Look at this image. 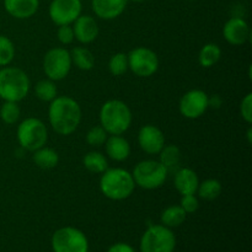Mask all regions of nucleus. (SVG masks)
Returning a JSON list of instances; mask_svg holds the SVG:
<instances>
[{"instance_id":"f3484780","label":"nucleus","mask_w":252,"mask_h":252,"mask_svg":"<svg viewBox=\"0 0 252 252\" xmlns=\"http://www.w3.org/2000/svg\"><path fill=\"white\" fill-rule=\"evenodd\" d=\"M175 189L181 196L185 194H194L199 185L198 175L189 167H182L175 172L174 176Z\"/></svg>"},{"instance_id":"423d86ee","label":"nucleus","mask_w":252,"mask_h":252,"mask_svg":"<svg viewBox=\"0 0 252 252\" xmlns=\"http://www.w3.org/2000/svg\"><path fill=\"white\" fill-rule=\"evenodd\" d=\"M16 137L17 142L24 149L33 153L34 150L46 145L48 140V130L41 120L29 117L19 125Z\"/></svg>"},{"instance_id":"a211bd4d","label":"nucleus","mask_w":252,"mask_h":252,"mask_svg":"<svg viewBox=\"0 0 252 252\" xmlns=\"http://www.w3.org/2000/svg\"><path fill=\"white\" fill-rule=\"evenodd\" d=\"M4 7L15 19H30L38 10L39 0H4Z\"/></svg>"},{"instance_id":"58836bf2","label":"nucleus","mask_w":252,"mask_h":252,"mask_svg":"<svg viewBox=\"0 0 252 252\" xmlns=\"http://www.w3.org/2000/svg\"><path fill=\"white\" fill-rule=\"evenodd\" d=\"M189 1H194V0H189Z\"/></svg>"},{"instance_id":"c85d7f7f","label":"nucleus","mask_w":252,"mask_h":252,"mask_svg":"<svg viewBox=\"0 0 252 252\" xmlns=\"http://www.w3.org/2000/svg\"><path fill=\"white\" fill-rule=\"evenodd\" d=\"M128 57L126 53L118 52V53L113 54L108 61V70L112 75L121 76L128 70Z\"/></svg>"},{"instance_id":"b1692460","label":"nucleus","mask_w":252,"mask_h":252,"mask_svg":"<svg viewBox=\"0 0 252 252\" xmlns=\"http://www.w3.org/2000/svg\"><path fill=\"white\" fill-rule=\"evenodd\" d=\"M221 57V49L216 43H207L201 48L198 54V62L203 68H212L219 62Z\"/></svg>"},{"instance_id":"0eeeda50","label":"nucleus","mask_w":252,"mask_h":252,"mask_svg":"<svg viewBox=\"0 0 252 252\" xmlns=\"http://www.w3.org/2000/svg\"><path fill=\"white\" fill-rule=\"evenodd\" d=\"M140 252H174L176 236L172 230L162 224L152 225L140 239Z\"/></svg>"},{"instance_id":"2eb2a0df","label":"nucleus","mask_w":252,"mask_h":252,"mask_svg":"<svg viewBox=\"0 0 252 252\" xmlns=\"http://www.w3.org/2000/svg\"><path fill=\"white\" fill-rule=\"evenodd\" d=\"M73 30L75 38L84 44L91 43L98 36V25L90 15H80L73 22Z\"/></svg>"},{"instance_id":"4468645a","label":"nucleus","mask_w":252,"mask_h":252,"mask_svg":"<svg viewBox=\"0 0 252 252\" xmlns=\"http://www.w3.org/2000/svg\"><path fill=\"white\" fill-rule=\"evenodd\" d=\"M223 36L228 43L241 46L249 41L251 36L249 24L243 17H231L223 27Z\"/></svg>"},{"instance_id":"9b49d317","label":"nucleus","mask_w":252,"mask_h":252,"mask_svg":"<svg viewBox=\"0 0 252 252\" xmlns=\"http://www.w3.org/2000/svg\"><path fill=\"white\" fill-rule=\"evenodd\" d=\"M209 107V96L199 89L185 94L179 103L180 113L189 120H197L206 113Z\"/></svg>"},{"instance_id":"9d476101","label":"nucleus","mask_w":252,"mask_h":252,"mask_svg":"<svg viewBox=\"0 0 252 252\" xmlns=\"http://www.w3.org/2000/svg\"><path fill=\"white\" fill-rule=\"evenodd\" d=\"M127 57L128 68L140 78H149L159 69L158 54L148 47H137L132 49Z\"/></svg>"},{"instance_id":"c9c22d12","label":"nucleus","mask_w":252,"mask_h":252,"mask_svg":"<svg viewBox=\"0 0 252 252\" xmlns=\"http://www.w3.org/2000/svg\"><path fill=\"white\" fill-rule=\"evenodd\" d=\"M220 105H221V100L218 95H216V96H213L212 98H209V106H212V107L218 108Z\"/></svg>"},{"instance_id":"7ed1b4c3","label":"nucleus","mask_w":252,"mask_h":252,"mask_svg":"<svg viewBox=\"0 0 252 252\" xmlns=\"http://www.w3.org/2000/svg\"><path fill=\"white\" fill-rule=\"evenodd\" d=\"M135 184L132 174L121 167L107 169L100 179V189L103 196L112 201H123L132 196Z\"/></svg>"},{"instance_id":"a878e982","label":"nucleus","mask_w":252,"mask_h":252,"mask_svg":"<svg viewBox=\"0 0 252 252\" xmlns=\"http://www.w3.org/2000/svg\"><path fill=\"white\" fill-rule=\"evenodd\" d=\"M221 191H223V187H221L220 181L216 179H208L204 180L203 182H199L198 189H197L199 197L206 201L217 199L220 196Z\"/></svg>"},{"instance_id":"4be33fe9","label":"nucleus","mask_w":252,"mask_h":252,"mask_svg":"<svg viewBox=\"0 0 252 252\" xmlns=\"http://www.w3.org/2000/svg\"><path fill=\"white\" fill-rule=\"evenodd\" d=\"M71 63L80 70H91L95 65V57L85 47H75L70 51Z\"/></svg>"},{"instance_id":"1a4fd4ad","label":"nucleus","mask_w":252,"mask_h":252,"mask_svg":"<svg viewBox=\"0 0 252 252\" xmlns=\"http://www.w3.org/2000/svg\"><path fill=\"white\" fill-rule=\"evenodd\" d=\"M71 58L70 52L62 47L49 49L43 58V71L48 79L53 81L63 80L70 71Z\"/></svg>"},{"instance_id":"393cba45","label":"nucleus","mask_w":252,"mask_h":252,"mask_svg":"<svg viewBox=\"0 0 252 252\" xmlns=\"http://www.w3.org/2000/svg\"><path fill=\"white\" fill-rule=\"evenodd\" d=\"M83 164L88 171L93 174H102L108 169V162L105 155L100 152H90L84 157Z\"/></svg>"},{"instance_id":"f704fd0d","label":"nucleus","mask_w":252,"mask_h":252,"mask_svg":"<svg viewBox=\"0 0 252 252\" xmlns=\"http://www.w3.org/2000/svg\"><path fill=\"white\" fill-rule=\"evenodd\" d=\"M107 252H135V251L134 249H133L130 245H128V244L117 243L115 244V245L111 246Z\"/></svg>"},{"instance_id":"6e6552de","label":"nucleus","mask_w":252,"mask_h":252,"mask_svg":"<svg viewBox=\"0 0 252 252\" xmlns=\"http://www.w3.org/2000/svg\"><path fill=\"white\" fill-rule=\"evenodd\" d=\"M52 249L54 252H89V241L81 230L64 226L52 236Z\"/></svg>"},{"instance_id":"f03ea898","label":"nucleus","mask_w":252,"mask_h":252,"mask_svg":"<svg viewBox=\"0 0 252 252\" xmlns=\"http://www.w3.org/2000/svg\"><path fill=\"white\" fill-rule=\"evenodd\" d=\"M132 125V111L121 100H108L101 106L100 126L110 135H122Z\"/></svg>"},{"instance_id":"412c9836","label":"nucleus","mask_w":252,"mask_h":252,"mask_svg":"<svg viewBox=\"0 0 252 252\" xmlns=\"http://www.w3.org/2000/svg\"><path fill=\"white\" fill-rule=\"evenodd\" d=\"M32 160L39 169L51 170L58 165L59 155L56 150L52 149V148H47L44 145V147L34 150L33 155H32Z\"/></svg>"},{"instance_id":"aec40b11","label":"nucleus","mask_w":252,"mask_h":252,"mask_svg":"<svg viewBox=\"0 0 252 252\" xmlns=\"http://www.w3.org/2000/svg\"><path fill=\"white\" fill-rule=\"evenodd\" d=\"M159 161L164 165L169 174L176 172L181 161V150L177 145H164L159 153Z\"/></svg>"},{"instance_id":"f257e3e1","label":"nucleus","mask_w":252,"mask_h":252,"mask_svg":"<svg viewBox=\"0 0 252 252\" xmlns=\"http://www.w3.org/2000/svg\"><path fill=\"white\" fill-rule=\"evenodd\" d=\"M52 129L59 135H70L81 122V107L70 96H57L48 108Z\"/></svg>"},{"instance_id":"e433bc0d","label":"nucleus","mask_w":252,"mask_h":252,"mask_svg":"<svg viewBox=\"0 0 252 252\" xmlns=\"http://www.w3.org/2000/svg\"><path fill=\"white\" fill-rule=\"evenodd\" d=\"M251 133H252L251 128H249V132H248V138H249V143H251Z\"/></svg>"},{"instance_id":"5701e85b","label":"nucleus","mask_w":252,"mask_h":252,"mask_svg":"<svg viewBox=\"0 0 252 252\" xmlns=\"http://www.w3.org/2000/svg\"><path fill=\"white\" fill-rule=\"evenodd\" d=\"M186 217L187 213L179 204V206H170L165 208L160 216V220H161L162 225L171 229L181 225L186 220Z\"/></svg>"},{"instance_id":"20e7f679","label":"nucleus","mask_w":252,"mask_h":252,"mask_svg":"<svg viewBox=\"0 0 252 252\" xmlns=\"http://www.w3.org/2000/svg\"><path fill=\"white\" fill-rule=\"evenodd\" d=\"M31 81L22 69L2 66L0 69V98L4 101L20 102L29 94Z\"/></svg>"},{"instance_id":"6ab92c4d","label":"nucleus","mask_w":252,"mask_h":252,"mask_svg":"<svg viewBox=\"0 0 252 252\" xmlns=\"http://www.w3.org/2000/svg\"><path fill=\"white\" fill-rule=\"evenodd\" d=\"M106 154L113 161H125L130 155V144L122 135H110L105 143Z\"/></svg>"},{"instance_id":"39448f33","label":"nucleus","mask_w":252,"mask_h":252,"mask_svg":"<svg viewBox=\"0 0 252 252\" xmlns=\"http://www.w3.org/2000/svg\"><path fill=\"white\" fill-rule=\"evenodd\" d=\"M132 176L135 186L144 189H157L165 184L169 172L159 160H143L135 165Z\"/></svg>"},{"instance_id":"bb28decb","label":"nucleus","mask_w":252,"mask_h":252,"mask_svg":"<svg viewBox=\"0 0 252 252\" xmlns=\"http://www.w3.org/2000/svg\"><path fill=\"white\" fill-rule=\"evenodd\" d=\"M34 94H36V96L41 101L51 102V101H53L57 97L58 90H57V86L53 80H51V79H43V80H39L36 84Z\"/></svg>"},{"instance_id":"dca6fc26","label":"nucleus","mask_w":252,"mask_h":252,"mask_svg":"<svg viewBox=\"0 0 252 252\" xmlns=\"http://www.w3.org/2000/svg\"><path fill=\"white\" fill-rule=\"evenodd\" d=\"M128 0H91V6L97 17L113 20L125 11Z\"/></svg>"},{"instance_id":"ddd939ff","label":"nucleus","mask_w":252,"mask_h":252,"mask_svg":"<svg viewBox=\"0 0 252 252\" xmlns=\"http://www.w3.org/2000/svg\"><path fill=\"white\" fill-rule=\"evenodd\" d=\"M138 144L140 149L150 155L159 154L165 145V137L159 127L153 125L143 126L138 133Z\"/></svg>"},{"instance_id":"c756f323","label":"nucleus","mask_w":252,"mask_h":252,"mask_svg":"<svg viewBox=\"0 0 252 252\" xmlns=\"http://www.w3.org/2000/svg\"><path fill=\"white\" fill-rule=\"evenodd\" d=\"M15 57V46L9 37L0 34V66H7Z\"/></svg>"},{"instance_id":"f8f14e48","label":"nucleus","mask_w":252,"mask_h":252,"mask_svg":"<svg viewBox=\"0 0 252 252\" xmlns=\"http://www.w3.org/2000/svg\"><path fill=\"white\" fill-rule=\"evenodd\" d=\"M81 0H52L49 17L57 26L71 25L81 15Z\"/></svg>"},{"instance_id":"4c0bfd02","label":"nucleus","mask_w":252,"mask_h":252,"mask_svg":"<svg viewBox=\"0 0 252 252\" xmlns=\"http://www.w3.org/2000/svg\"><path fill=\"white\" fill-rule=\"evenodd\" d=\"M130 1H134V2H143V1H145V0H130Z\"/></svg>"},{"instance_id":"cd10ccee","label":"nucleus","mask_w":252,"mask_h":252,"mask_svg":"<svg viewBox=\"0 0 252 252\" xmlns=\"http://www.w3.org/2000/svg\"><path fill=\"white\" fill-rule=\"evenodd\" d=\"M19 102H12V101H4L1 108H0V118L6 125H15L19 121L21 116Z\"/></svg>"},{"instance_id":"473e14b6","label":"nucleus","mask_w":252,"mask_h":252,"mask_svg":"<svg viewBox=\"0 0 252 252\" xmlns=\"http://www.w3.org/2000/svg\"><path fill=\"white\" fill-rule=\"evenodd\" d=\"M180 206L182 207V209H184L187 214L194 213L199 207L198 198H197L194 194H185V196H182Z\"/></svg>"},{"instance_id":"2f4dec72","label":"nucleus","mask_w":252,"mask_h":252,"mask_svg":"<svg viewBox=\"0 0 252 252\" xmlns=\"http://www.w3.org/2000/svg\"><path fill=\"white\" fill-rule=\"evenodd\" d=\"M57 37H58L59 42L62 44H65V46L70 44L75 39L73 26L71 25H62V26H59L58 31H57Z\"/></svg>"},{"instance_id":"7c9ffc66","label":"nucleus","mask_w":252,"mask_h":252,"mask_svg":"<svg viewBox=\"0 0 252 252\" xmlns=\"http://www.w3.org/2000/svg\"><path fill=\"white\" fill-rule=\"evenodd\" d=\"M108 134L101 126H95L86 134V142L91 147H101L107 140Z\"/></svg>"},{"instance_id":"72a5a7b5","label":"nucleus","mask_w":252,"mask_h":252,"mask_svg":"<svg viewBox=\"0 0 252 252\" xmlns=\"http://www.w3.org/2000/svg\"><path fill=\"white\" fill-rule=\"evenodd\" d=\"M240 115L249 125L252 123V94L249 93L240 103Z\"/></svg>"}]
</instances>
